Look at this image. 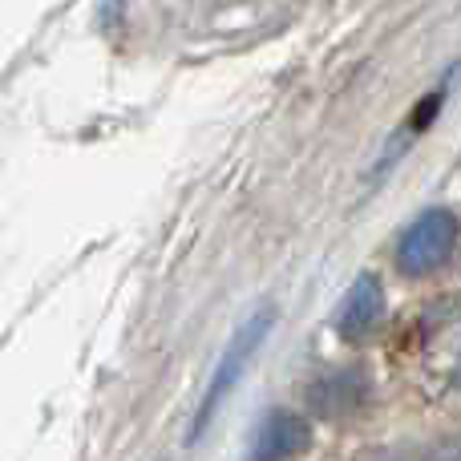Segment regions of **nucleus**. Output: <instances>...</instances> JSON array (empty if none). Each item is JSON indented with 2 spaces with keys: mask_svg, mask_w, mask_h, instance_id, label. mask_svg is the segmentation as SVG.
Masks as SVG:
<instances>
[{
  "mask_svg": "<svg viewBox=\"0 0 461 461\" xmlns=\"http://www.w3.org/2000/svg\"><path fill=\"white\" fill-rule=\"evenodd\" d=\"M271 332V308H259L251 320H247L243 328L235 332V340L227 344V352L219 357V365H215V376H211V384H207V393H203V405H199V417H194V438H199L203 429L211 425V417L223 409V401L235 393V384H239V376H243V368L251 365V357L259 352V344H263V336Z\"/></svg>",
  "mask_w": 461,
  "mask_h": 461,
  "instance_id": "f257e3e1",
  "label": "nucleus"
},
{
  "mask_svg": "<svg viewBox=\"0 0 461 461\" xmlns=\"http://www.w3.org/2000/svg\"><path fill=\"white\" fill-rule=\"evenodd\" d=\"M457 247V219L441 207H429L405 227L397 243V267L405 276H425V271L441 267Z\"/></svg>",
  "mask_w": 461,
  "mask_h": 461,
  "instance_id": "f03ea898",
  "label": "nucleus"
},
{
  "mask_svg": "<svg viewBox=\"0 0 461 461\" xmlns=\"http://www.w3.org/2000/svg\"><path fill=\"white\" fill-rule=\"evenodd\" d=\"M381 312H384V292H381V284H376V276H360L357 284L348 287V295H344L340 312H336V328H340V336H348V340H360V336H368L376 328Z\"/></svg>",
  "mask_w": 461,
  "mask_h": 461,
  "instance_id": "7ed1b4c3",
  "label": "nucleus"
},
{
  "mask_svg": "<svg viewBox=\"0 0 461 461\" xmlns=\"http://www.w3.org/2000/svg\"><path fill=\"white\" fill-rule=\"evenodd\" d=\"M368 397V376L360 368H336L312 384V409L320 417H344Z\"/></svg>",
  "mask_w": 461,
  "mask_h": 461,
  "instance_id": "20e7f679",
  "label": "nucleus"
},
{
  "mask_svg": "<svg viewBox=\"0 0 461 461\" xmlns=\"http://www.w3.org/2000/svg\"><path fill=\"white\" fill-rule=\"evenodd\" d=\"M308 446V425L287 409H271L259 425H255V441H251V457L267 461V457H292Z\"/></svg>",
  "mask_w": 461,
  "mask_h": 461,
  "instance_id": "39448f33",
  "label": "nucleus"
}]
</instances>
